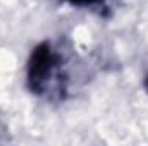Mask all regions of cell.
<instances>
[{
  "mask_svg": "<svg viewBox=\"0 0 148 146\" xmlns=\"http://www.w3.org/2000/svg\"><path fill=\"white\" fill-rule=\"evenodd\" d=\"M74 3H93V2H98V0H71Z\"/></svg>",
  "mask_w": 148,
  "mask_h": 146,
  "instance_id": "obj_1",
  "label": "cell"
}]
</instances>
